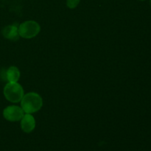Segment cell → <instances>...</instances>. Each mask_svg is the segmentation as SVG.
I'll list each match as a JSON object with an SVG mask.
<instances>
[{"instance_id":"obj_1","label":"cell","mask_w":151,"mask_h":151,"mask_svg":"<svg viewBox=\"0 0 151 151\" xmlns=\"http://www.w3.org/2000/svg\"><path fill=\"white\" fill-rule=\"evenodd\" d=\"M43 106L42 97L35 92L24 94L21 100V107L25 114H33L41 109Z\"/></svg>"},{"instance_id":"obj_2","label":"cell","mask_w":151,"mask_h":151,"mask_svg":"<svg viewBox=\"0 0 151 151\" xmlns=\"http://www.w3.org/2000/svg\"><path fill=\"white\" fill-rule=\"evenodd\" d=\"M3 93L6 100L13 103L21 102L22 97L24 95L23 87L18 82L7 83L4 87Z\"/></svg>"},{"instance_id":"obj_3","label":"cell","mask_w":151,"mask_h":151,"mask_svg":"<svg viewBox=\"0 0 151 151\" xmlns=\"http://www.w3.org/2000/svg\"><path fill=\"white\" fill-rule=\"evenodd\" d=\"M41 31V26L35 21H25L19 25V33L20 37L25 39L34 38Z\"/></svg>"},{"instance_id":"obj_4","label":"cell","mask_w":151,"mask_h":151,"mask_svg":"<svg viewBox=\"0 0 151 151\" xmlns=\"http://www.w3.org/2000/svg\"><path fill=\"white\" fill-rule=\"evenodd\" d=\"M3 116L9 122H18L22 119L24 115L22 107L18 106H10L3 110Z\"/></svg>"},{"instance_id":"obj_5","label":"cell","mask_w":151,"mask_h":151,"mask_svg":"<svg viewBox=\"0 0 151 151\" xmlns=\"http://www.w3.org/2000/svg\"><path fill=\"white\" fill-rule=\"evenodd\" d=\"M21 128L25 133H30L35 128V119L31 114H25L21 119Z\"/></svg>"},{"instance_id":"obj_6","label":"cell","mask_w":151,"mask_h":151,"mask_svg":"<svg viewBox=\"0 0 151 151\" xmlns=\"http://www.w3.org/2000/svg\"><path fill=\"white\" fill-rule=\"evenodd\" d=\"M1 34L4 38L10 41H17L20 38L19 26L16 24H10L4 27L1 30Z\"/></svg>"},{"instance_id":"obj_7","label":"cell","mask_w":151,"mask_h":151,"mask_svg":"<svg viewBox=\"0 0 151 151\" xmlns=\"http://www.w3.org/2000/svg\"><path fill=\"white\" fill-rule=\"evenodd\" d=\"M20 71L16 66H10L5 72V78L8 82L16 83L18 82L20 78Z\"/></svg>"},{"instance_id":"obj_8","label":"cell","mask_w":151,"mask_h":151,"mask_svg":"<svg viewBox=\"0 0 151 151\" xmlns=\"http://www.w3.org/2000/svg\"><path fill=\"white\" fill-rule=\"evenodd\" d=\"M81 0H66V6L70 9H74L77 7L79 4Z\"/></svg>"},{"instance_id":"obj_9","label":"cell","mask_w":151,"mask_h":151,"mask_svg":"<svg viewBox=\"0 0 151 151\" xmlns=\"http://www.w3.org/2000/svg\"><path fill=\"white\" fill-rule=\"evenodd\" d=\"M139 1H145V0H139Z\"/></svg>"},{"instance_id":"obj_10","label":"cell","mask_w":151,"mask_h":151,"mask_svg":"<svg viewBox=\"0 0 151 151\" xmlns=\"http://www.w3.org/2000/svg\"><path fill=\"white\" fill-rule=\"evenodd\" d=\"M150 4H151V0H150Z\"/></svg>"}]
</instances>
